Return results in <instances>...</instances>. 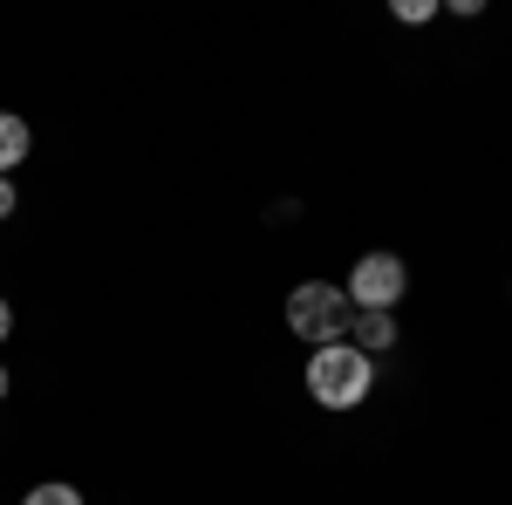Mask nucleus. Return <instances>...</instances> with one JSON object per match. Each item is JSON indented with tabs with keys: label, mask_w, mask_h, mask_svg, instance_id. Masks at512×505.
Returning <instances> with one entry per match:
<instances>
[{
	"label": "nucleus",
	"mask_w": 512,
	"mask_h": 505,
	"mask_svg": "<svg viewBox=\"0 0 512 505\" xmlns=\"http://www.w3.org/2000/svg\"><path fill=\"white\" fill-rule=\"evenodd\" d=\"M376 383V362L355 349V342H335V349H315L308 355V396L321 410H355Z\"/></svg>",
	"instance_id": "f257e3e1"
},
{
	"label": "nucleus",
	"mask_w": 512,
	"mask_h": 505,
	"mask_svg": "<svg viewBox=\"0 0 512 505\" xmlns=\"http://www.w3.org/2000/svg\"><path fill=\"white\" fill-rule=\"evenodd\" d=\"M349 294L342 287H328V280H301L294 294H287V328L308 342V349H335V342H349Z\"/></svg>",
	"instance_id": "f03ea898"
},
{
	"label": "nucleus",
	"mask_w": 512,
	"mask_h": 505,
	"mask_svg": "<svg viewBox=\"0 0 512 505\" xmlns=\"http://www.w3.org/2000/svg\"><path fill=\"white\" fill-rule=\"evenodd\" d=\"M403 287H410V267H403L396 253H362L342 294H349V308H355V314H396Z\"/></svg>",
	"instance_id": "7ed1b4c3"
},
{
	"label": "nucleus",
	"mask_w": 512,
	"mask_h": 505,
	"mask_svg": "<svg viewBox=\"0 0 512 505\" xmlns=\"http://www.w3.org/2000/svg\"><path fill=\"white\" fill-rule=\"evenodd\" d=\"M28 144H35V130H28V117H14V110H0V178L28 157Z\"/></svg>",
	"instance_id": "20e7f679"
},
{
	"label": "nucleus",
	"mask_w": 512,
	"mask_h": 505,
	"mask_svg": "<svg viewBox=\"0 0 512 505\" xmlns=\"http://www.w3.org/2000/svg\"><path fill=\"white\" fill-rule=\"evenodd\" d=\"M349 335H355V349H362V355H383L396 342V314H355Z\"/></svg>",
	"instance_id": "39448f33"
},
{
	"label": "nucleus",
	"mask_w": 512,
	"mask_h": 505,
	"mask_svg": "<svg viewBox=\"0 0 512 505\" xmlns=\"http://www.w3.org/2000/svg\"><path fill=\"white\" fill-rule=\"evenodd\" d=\"M21 505H82V492H76V485H62V478H48V485H35Z\"/></svg>",
	"instance_id": "423d86ee"
},
{
	"label": "nucleus",
	"mask_w": 512,
	"mask_h": 505,
	"mask_svg": "<svg viewBox=\"0 0 512 505\" xmlns=\"http://www.w3.org/2000/svg\"><path fill=\"white\" fill-rule=\"evenodd\" d=\"M396 14H403V21H431L437 7H431V0H396Z\"/></svg>",
	"instance_id": "0eeeda50"
},
{
	"label": "nucleus",
	"mask_w": 512,
	"mask_h": 505,
	"mask_svg": "<svg viewBox=\"0 0 512 505\" xmlns=\"http://www.w3.org/2000/svg\"><path fill=\"white\" fill-rule=\"evenodd\" d=\"M14 212V178H0V219Z\"/></svg>",
	"instance_id": "6e6552de"
},
{
	"label": "nucleus",
	"mask_w": 512,
	"mask_h": 505,
	"mask_svg": "<svg viewBox=\"0 0 512 505\" xmlns=\"http://www.w3.org/2000/svg\"><path fill=\"white\" fill-rule=\"evenodd\" d=\"M7 335H14V308L0 301V342H7Z\"/></svg>",
	"instance_id": "1a4fd4ad"
},
{
	"label": "nucleus",
	"mask_w": 512,
	"mask_h": 505,
	"mask_svg": "<svg viewBox=\"0 0 512 505\" xmlns=\"http://www.w3.org/2000/svg\"><path fill=\"white\" fill-rule=\"evenodd\" d=\"M0 396H7V369H0Z\"/></svg>",
	"instance_id": "9d476101"
}]
</instances>
